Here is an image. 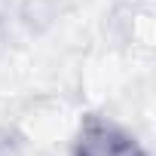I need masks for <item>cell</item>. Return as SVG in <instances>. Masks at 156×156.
<instances>
[{"mask_svg":"<svg viewBox=\"0 0 156 156\" xmlns=\"http://www.w3.org/2000/svg\"><path fill=\"white\" fill-rule=\"evenodd\" d=\"M76 156H144V153L135 144V138H129L116 126L92 122L83 132V138H80V150H76Z\"/></svg>","mask_w":156,"mask_h":156,"instance_id":"6da1fadb","label":"cell"}]
</instances>
